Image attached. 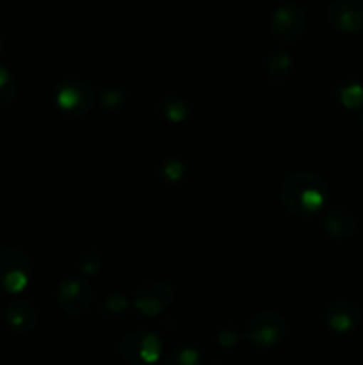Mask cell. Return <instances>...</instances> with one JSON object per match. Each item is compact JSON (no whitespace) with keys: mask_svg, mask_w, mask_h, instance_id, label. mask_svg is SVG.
<instances>
[{"mask_svg":"<svg viewBox=\"0 0 363 365\" xmlns=\"http://www.w3.org/2000/svg\"><path fill=\"white\" fill-rule=\"evenodd\" d=\"M330 187L320 175L312 171H294L280 187V202L290 214L299 217L313 216L326 207Z\"/></svg>","mask_w":363,"mask_h":365,"instance_id":"cell-1","label":"cell"},{"mask_svg":"<svg viewBox=\"0 0 363 365\" xmlns=\"http://www.w3.org/2000/svg\"><path fill=\"white\" fill-rule=\"evenodd\" d=\"M359 128H362V134H363V113L359 114Z\"/></svg>","mask_w":363,"mask_h":365,"instance_id":"cell-22","label":"cell"},{"mask_svg":"<svg viewBox=\"0 0 363 365\" xmlns=\"http://www.w3.org/2000/svg\"><path fill=\"white\" fill-rule=\"evenodd\" d=\"M267 81L273 86H285L294 73V59L287 50L274 48L267 53L263 63Z\"/></svg>","mask_w":363,"mask_h":365,"instance_id":"cell-13","label":"cell"},{"mask_svg":"<svg viewBox=\"0 0 363 365\" xmlns=\"http://www.w3.org/2000/svg\"><path fill=\"white\" fill-rule=\"evenodd\" d=\"M185 175V166L180 159H174V157H167L162 160V164L159 166V178L169 187H177L182 180H184Z\"/></svg>","mask_w":363,"mask_h":365,"instance_id":"cell-16","label":"cell"},{"mask_svg":"<svg viewBox=\"0 0 363 365\" xmlns=\"http://www.w3.org/2000/svg\"><path fill=\"white\" fill-rule=\"evenodd\" d=\"M0 52H2V38H0Z\"/></svg>","mask_w":363,"mask_h":365,"instance_id":"cell-23","label":"cell"},{"mask_svg":"<svg viewBox=\"0 0 363 365\" xmlns=\"http://www.w3.org/2000/svg\"><path fill=\"white\" fill-rule=\"evenodd\" d=\"M322 225H324V230H326V234L330 235L331 239L342 241V239H347L354 234L356 217L351 209L337 205L326 210Z\"/></svg>","mask_w":363,"mask_h":365,"instance_id":"cell-12","label":"cell"},{"mask_svg":"<svg viewBox=\"0 0 363 365\" xmlns=\"http://www.w3.org/2000/svg\"><path fill=\"white\" fill-rule=\"evenodd\" d=\"M327 21L344 34L363 31V0H333L327 7Z\"/></svg>","mask_w":363,"mask_h":365,"instance_id":"cell-9","label":"cell"},{"mask_svg":"<svg viewBox=\"0 0 363 365\" xmlns=\"http://www.w3.org/2000/svg\"><path fill=\"white\" fill-rule=\"evenodd\" d=\"M100 106L107 113H120L127 106V95L117 88H103L100 93Z\"/></svg>","mask_w":363,"mask_h":365,"instance_id":"cell-18","label":"cell"},{"mask_svg":"<svg viewBox=\"0 0 363 365\" xmlns=\"http://www.w3.org/2000/svg\"><path fill=\"white\" fill-rule=\"evenodd\" d=\"M308 29V16L295 2H283L270 16V32L283 43H298Z\"/></svg>","mask_w":363,"mask_h":365,"instance_id":"cell-6","label":"cell"},{"mask_svg":"<svg viewBox=\"0 0 363 365\" xmlns=\"http://www.w3.org/2000/svg\"><path fill=\"white\" fill-rule=\"evenodd\" d=\"M322 319L330 330L337 334H349L362 323V310L347 299H335L324 307Z\"/></svg>","mask_w":363,"mask_h":365,"instance_id":"cell-10","label":"cell"},{"mask_svg":"<svg viewBox=\"0 0 363 365\" xmlns=\"http://www.w3.org/2000/svg\"><path fill=\"white\" fill-rule=\"evenodd\" d=\"M287 334V323L281 314L267 310V312H258L249 319L246 324L244 335L253 346L260 349L273 348L280 344Z\"/></svg>","mask_w":363,"mask_h":365,"instance_id":"cell-5","label":"cell"},{"mask_svg":"<svg viewBox=\"0 0 363 365\" xmlns=\"http://www.w3.org/2000/svg\"><path fill=\"white\" fill-rule=\"evenodd\" d=\"M57 303L68 316H80L88 312L93 303V289L80 278H68L57 287Z\"/></svg>","mask_w":363,"mask_h":365,"instance_id":"cell-8","label":"cell"},{"mask_svg":"<svg viewBox=\"0 0 363 365\" xmlns=\"http://www.w3.org/2000/svg\"><path fill=\"white\" fill-rule=\"evenodd\" d=\"M18 93V84L14 75L7 68L0 66V107L14 102Z\"/></svg>","mask_w":363,"mask_h":365,"instance_id":"cell-19","label":"cell"},{"mask_svg":"<svg viewBox=\"0 0 363 365\" xmlns=\"http://www.w3.org/2000/svg\"><path fill=\"white\" fill-rule=\"evenodd\" d=\"M174 302V292L166 282L152 280L142 284L134 296V307L144 316H159Z\"/></svg>","mask_w":363,"mask_h":365,"instance_id":"cell-7","label":"cell"},{"mask_svg":"<svg viewBox=\"0 0 363 365\" xmlns=\"http://www.w3.org/2000/svg\"><path fill=\"white\" fill-rule=\"evenodd\" d=\"M102 253H100L98 248L91 246V248H85L84 252L78 257V269L84 274H96L100 269H102Z\"/></svg>","mask_w":363,"mask_h":365,"instance_id":"cell-20","label":"cell"},{"mask_svg":"<svg viewBox=\"0 0 363 365\" xmlns=\"http://www.w3.org/2000/svg\"><path fill=\"white\" fill-rule=\"evenodd\" d=\"M56 107L68 118H82L95 107L96 96L91 86L77 77L64 78L53 93Z\"/></svg>","mask_w":363,"mask_h":365,"instance_id":"cell-3","label":"cell"},{"mask_svg":"<svg viewBox=\"0 0 363 365\" xmlns=\"http://www.w3.org/2000/svg\"><path fill=\"white\" fill-rule=\"evenodd\" d=\"M128 310V299L121 294H112L103 302L102 312L103 316L109 317V319H120L127 314Z\"/></svg>","mask_w":363,"mask_h":365,"instance_id":"cell-21","label":"cell"},{"mask_svg":"<svg viewBox=\"0 0 363 365\" xmlns=\"http://www.w3.org/2000/svg\"><path fill=\"white\" fill-rule=\"evenodd\" d=\"M6 317L7 327L16 334H31L38 324V310H36L34 303L28 302L25 298H16L6 307Z\"/></svg>","mask_w":363,"mask_h":365,"instance_id":"cell-11","label":"cell"},{"mask_svg":"<svg viewBox=\"0 0 363 365\" xmlns=\"http://www.w3.org/2000/svg\"><path fill=\"white\" fill-rule=\"evenodd\" d=\"M32 277L31 257L25 250L9 246L0 252V291L20 294Z\"/></svg>","mask_w":363,"mask_h":365,"instance_id":"cell-2","label":"cell"},{"mask_svg":"<svg viewBox=\"0 0 363 365\" xmlns=\"http://www.w3.org/2000/svg\"><path fill=\"white\" fill-rule=\"evenodd\" d=\"M162 341L148 330H135L125 335L120 342L121 359L130 365H149L160 359Z\"/></svg>","mask_w":363,"mask_h":365,"instance_id":"cell-4","label":"cell"},{"mask_svg":"<svg viewBox=\"0 0 363 365\" xmlns=\"http://www.w3.org/2000/svg\"><path fill=\"white\" fill-rule=\"evenodd\" d=\"M201 355L192 346H178L173 348L164 359V365H199Z\"/></svg>","mask_w":363,"mask_h":365,"instance_id":"cell-17","label":"cell"},{"mask_svg":"<svg viewBox=\"0 0 363 365\" xmlns=\"http://www.w3.org/2000/svg\"><path fill=\"white\" fill-rule=\"evenodd\" d=\"M335 95L338 102L349 110H358L363 107V86L352 77L338 78L335 84Z\"/></svg>","mask_w":363,"mask_h":365,"instance_id":"cell-14","label":"cell"},{"mask_svg":"<svg viewBox=\"0 0 363 365\" xmlns=\"http://www.w3.org/2000/svg\"><path fill=\"white\" fill-rule=\"evenodd\" d=\"M157 114L169 123H182L189 116V103L184 96L166 95L155 103Z\"/></svg>","mask_w":363,"mask_h":365,"instance_id":"cell-15","label":"cell"}]
</instances>
